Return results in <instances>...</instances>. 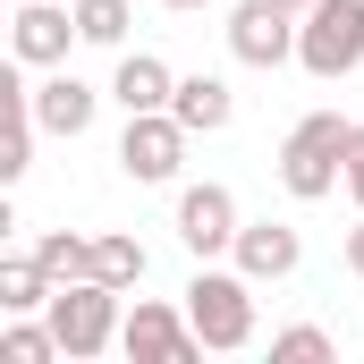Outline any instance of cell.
I'll return each instance as SVG.
<instances>
[{
  "instance_id": "cell-12",
  "label": "cell",
  "mask_w": 364,
  "mask_h": 364,
  "mask_svg": "<svg viewBox=\"0 0 364 364\" xmlns=\"http://www.w3.org/2000/svg\"><path fill=\"white\" fill-rule=\"evenodd\" d=\"M170 93H178L170 60H153V51H119V77H110V102H119V110H170Z\"/></svg>"
},
{
  "instance_id": "cell-19",
  "label": "cell",
  "mask_w": 364,
  "mask_h": 364,
  "mask_svg": "<svg viewBox=\"0 0 364 364\" xmlns=\"http://www.w3.org/2000/svg\"><path fill=\"white\" fill-rule=\"evenodd\" d=\"M272 356H288V364H322V356H331V331H322V322H288V331H272Z\"/></svg>"
},
{
  "instance_id": "cell-2",
  "label": "cell",
  "mask_w": 364,
  "mask_h": 364,
  "mask_svg": "<svg viewBox=\"0 0 364 364\" xmlns=\"http://www.w3.org/2000/svg\"><path fill=\"white\" fill-rule=\"evenodd\" d=\"M186 322H195V339L203 348H220V356H237L246 339H255V279L246 272H203L186 279Z\"/></svg>"
},
{
  "instance_id": "cell-11",
  "label": "cell",
  "mask_w": 364,
  "mask_h": 364,
  "mask_svg": "<svg viewBox=\"0 0 364 364\" xmlns=\"http://www.w3.org/2000/svg\"><path fill=\"white\" fill-rule=\"evenodd\" d=\"M93 110H102V93H93L85 77H68V68L34 85V119H43V136H85Z\"/></svg>"
},
{
  "instance_id": "cell-14",
  "label": "cell",
  "mask_w": 364,
  "mask_h": 364,
  "mask_svg": "<svg viewBox=\"0 0 364 364\" xmlns=\"http://www.w3.org/2000/svg\"><path fill=\"white\" fill-rule=\"evenodd\" d=\"M60 296V279L43 272V255H9L0 263V314H34V305H51Z\"/></svg>"
},
{
  "instance_id": "cell-3",
  "label": "cell",
  "mask_w": 364,
  "mask_h": 364,
  "mask_svg": "<svg viewBox=\"0 0 364 364\" xmlns=\"http://www.w3.org/2000/svg\"><path fill=\"white\" fill-rule=\"evenodd\" d=\"M296 68L305 77H356L364 68V0H314L296 17Z\"/></svg>"
},
{
  "instance_id": "cell-16",
  "label": "cell",
  "mask_w": 364,
  "mask_h": 364,
  "mask_svg": "<svg viewBox=\"0 0 364 364\" xmlns=\"http://www.w3.org/2000/svg\"><path fill=\"white\" fill-rule=\"evenodd\" d=\"M34 255H43V272L60 279V288H68V279H93V237H77V229H43Z\"/></svg>"
},
{
  "instance_id": "cell-13",
  "label": "cell",
  "mask_w": 364,
  "mask_h": 364,
  "mask_svg": "<svg viewBox=\"0 0 364 364\" xmlns=\"http://www.w3.org/2000/svg\"><path fill=\"white\" fill-rule=\"evenodd\" d=\"M170 110H178V119L195 127V136H220L237 102H229V85H220V77H178V93H170Z\"/></svg>"
},
{
  "instance_id": "cell-4",
  "label": "cell",
  "mask_w": 364,
  "mask_h": 364,
  "mask_svg": "<svg viewBox=\"0 0 364 364\" xmlns=\"http://www.w3.org/2000/svg\"><path fill=\"white\" fill-rule=\"evenodd\" d=\"M43 322L60 331V356L85 364V356H102V348H119V322H127V314H119V288H110V279H68V288L43 305Z\"/></svg>"
},
{
  "instance_id": "cell-9",
  "label": "cell",
  "mask_w": 364,
  "mask_h": 364,
  "mask_svg": "<svg viewBox=\"0 0 364 364\" xmlns=\"http://www.w3.org/2000/svg\"><path fill=\"white\" fill-rule=\"evenodd\" d=\"M68 43H85V34H77V9L17 0V26H9V51H17V68H60V60H68Z\"/></svg>"
},
{
  "instance_id": "cell-17",
  "label": "cell",
  "mask_w": 364,
  "mask_h": 364,
  "mask_svg": "<svg viewBox=\"0 0 364 364\" xmlns=\"http://www.w3.org/2000/svg\"><path fill=\"white\" fill-rule=\"evenodd\" d=\"M51 356H60V331H51V322H26V314H17V322L0 331V364H51Z\"/></svg>"
},
{
  "instance_id": "cell-22",
  "label": "cell",
  "mask_w": 364,
  "mask_h": 364,
  "mask_svg": "<svg viewBox=\"0 0 364 364\" xmlns=\"http://www.w3.org/2000/svg\"><path fill=\"white\" fill-rule=\"evenodd\" d=\"M279 9H288V17H305V9H314V0H279Z\"/></svg>"
},
{
  "instance_id": "cell-8",
  "label": "cell",
  "mask_w": 364,
  "mask_h": 364,
  "mask_svg": "<svg viewBox=\"0 0 364 364\" xmlns=\"http://www.w3.org/2000/svg\"><path fill=\"white\" fill-rule=\"evenodd\" d=\"M229 51H237L246 68H279V60H296V17H288L279 0H246V9H229Z\"/></svg>"
},
{
  "instance_id": "cell-7",
  "label": "cell",
  "mask_w": 364,
  "mask_h": 364,
  "mask_svg": "<svg viewBox=\"0 0 364 364\" xmlns=\"http://www.w3.org/2000/svg\"><path fill=\"white\" fill-rule=\"evenodd\" d=\"M237 229H246V220H237V195H229L220 178L178 186V237H186V255H195V263L229 255V246H237Z\"/></svg>"
},
{
  "instance_id": "cell-24",
  "label": "cell",
  "mask_w": 364,
  "mask_h": 364,
  "mask_svg": "<svg viewBox=\"0 0 364 364\" xmlns=\"http://www.w3.org/2000/svg\"><path fill=\"white\" fill-rule=\"evenodd\" d=\"M9 9H17V0H9Z\"/></svg>"
},
{
  "instance_id": "cell-20",
  "label": "cell",
  "mask_w": 364,
  "mask_h": 364,
  "mask_svg": "<svg viewBox=\"0 0 364 364\" xmlns=\"http://www.w3.org/2000/svg\"><path fill=\"white\" fill-rule=\"evenodd\" d=\"M348 195H356V212H364V119H356V144H348Z\"/></svg>"
},
{
  "instance_id": "cell-1",
  "label": "cell",
  "mask_w": 364,
  "mask_h": 364,
  "mask_svg": "<svg viewBox=\"0 0 364 364\" xmlns=\"http://www.w3.org/2000/svg\"><path fill=\"white\" fill-rule=\"evenodd\" d=\"M348 144H356V119H339V110H305V119L288 127V144H279V186H288L296 203L339 195V186H348Z\"/></svg>"
},
{
  "instance_id": "cell-18",
  "label": "cell",
  "mask_w": 364,
  "mask_h": 364,
  "mask_svg": "<svg viewBox=\"0 0 364 364\" xmlns=\"http://www.w3.org/2000/svg\"><path fill=\"white\" fill-rule=\"evenodd\" d=\"M77 34L93 51H119L127 43V0H77Z\"/></svg>"
},
{
  "instance_id": "cell-6",
  "label": "cell",
  "mask_w": 364,
  "mask_h": 364,
  "mask_svg": "<svg viewBox=\"0 0 364 364\" xmlns=\"http://www.w3.org/2000/svg\"><path fill=\"white\" fill-rule=\"evenodd\" d=\"M119 348H127L136 364H195L203 356L195 322H186L178 305H161V296H136V314L119 322Z\"/></svg>"
},
{
  "instance_id": "cell-10",
  "label": "cell",
  "mask_w": 364,
  "mask_h": 364,
  "mask_svg": "<svg viewBox=\"0 0 364 364\" xmlns=\"http://www.w3.org/2000/svg\"><path fill=\"white\" fill-rule=\"evenodd\" d=\"M229 255H237V272H246L255 288H263V279H288L296 263H305V237H296L288 220H246Z\"/></svg>"
},
{
  "instance_id": "cell-21",
  "label": "cell",
  "mask_w": 364,
  "mask_h": 364,
  "mask_svg": "<svg viewBox=\"0 0 364 364\" xmlns=\"http://www.w3.org/2000/svg\"><path fill=\"white\" fill-rule=\"evenodd\" d=\"M348 272L364 279V220H356V229H348Z\"/></svg>"
},
{
  "instance_id": "cell-23",
  "label": "cell",
  "mask_w": 364,
  "mask_h": 364,
  "mask_svg": "<svg viewBox=\"0 0 364 364\" xmlns=\"http://www.w3.org/2000/svg\"><path fill=\"white\" fill-rule=\"evenodd\" d=\"M161 9H203V0H161Z\"/></svg>"
},
{
  "instance_id": "cell-5",
  "label": "cell",
  "mask_w": 364,
  "mask_h": 364,
  "mask_svg": "<svg viewBox=\"0 0 364 364\" xmlns=\"http://www.w3.org/2000/svg\"><path fill=\"white\" fill-rule=\"evenodd\" d=\"M186 127L178 110H127V136H119V170L136 186H170L178 178V161H186Z\"/></svg>"
},
{
  "instance_id": "cell-15",
  "label": "cell",
  "mask_w": 364,
  "mask_h": 364,
  "mask_svg": "<svg viewBox=\"0 0 364 364\" xmlns=\"http://www.w3.org/2000/svg\"><path fill=\"white\" fill-rule=\"evenodd\" d=\"M144 272H153V255L136 246V237H93V279H110V288H144Z\"/></svg>"
}]
</instances>
